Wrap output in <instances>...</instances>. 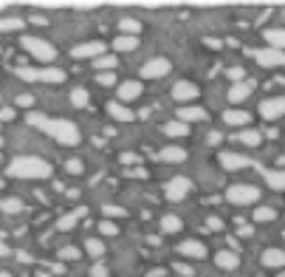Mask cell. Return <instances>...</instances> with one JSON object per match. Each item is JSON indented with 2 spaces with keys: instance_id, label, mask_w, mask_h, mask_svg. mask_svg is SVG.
<instances>
[{
  "instance_id": "6da1fadb",
  "label": "cell",
  "mask_w": 285,
  "mask_h": 277,
  "mask_svg": "<svg viewBox=\"0 0 285 277\" xmlns=\"http://www.w3.org/2000/svg\"><path fill=\"white\" fill-rule=\"evenodd\" d=\"M51 173H54V167L37 156H17L6 167V175H12V178H51Z\"/></svg>"
},
{
  "instance_id": "7a4b0ae2",
  "label": "cell",
  "mask_w": 285,
  "mask_h": 277,
  "mask_svg": "<svg viewBox=\"0 0 285 277\" xmlns=\"http://www.w3.org/2000/svg\"><path fill=\"white\" fill-rule=\"evenodd\" d=\"M43 133H48L51 138H57L59 144H65V147L79 144V130H77V125L68 122V119H46Z\"/></svg>"
},
{
  "instance_id": "3957f363",
  "label": "cell",
  "mask_w": 285,
  "mask_h": 277,
  "mask_svg": "<svg viewBox=\"0 0 285 277\" xmlns=\"http://www.w3.org/2000/svg\"><path fill=\"white\" fill-rule=\"evenodd\" d=\"M262 195V190L260 187H254V184H232L226 190V198H229V204H234V207H246V204H257Z\"/></svg>"
},
{
  "instance_id": "277c9868",
  "label": "cell",
  "mask_w": 285,
  "mask_h": 277,
  "mask_svg": "<svg viewBox=\"0 0 285 277\" xmlns=\"http://www.w3.org/2000/svg\"><path fill=\"white\" fill-rule=\"evenodd\" d=\"M23 48L40 62H54L57 59V48L46 43V40H40V37H23Z\"/></svg>"
},
{
  "instance_id": "5b68a950",
  "label": "cell",
  "mask_w": 285,
  "mask_h": 277,
  "mask_svg": "<svg viewBox=\"0 0 285 277\" xmlns=\"http://www.w3.org/2000/svg\"><path fill=\"white\" fill-rule=\"evenodd\" d=\"M170 68H172V62L167 57H153L141 65V77H147V80H161V77L170 74Z\"/></svg>"
},
{
  "instance_id": "8992f818",
  "label": "cell",
  "mask_w": 285,
  "mask_h": 277,
  "mask_svg": "<svg viewBox=\"0 0 285 277\" xmlns=\"http://www.w3.org/2000/svg\"><path fill=\"white\" fill-rule=\"evenodd\" d=\"M189 190H192V181L186 175H175L172 181H167V193L164 195L170 198V201H183V198L189 195Z\"/></svg>"
},
{
  "instance_id": "52a82bcc",
  "label": "cell",
  "mask_w": 285,
  "mask_h": 277,
  "mask_svg": "<svg viewBox=\"0 0 285 277\" xmlns=\"http://www.w3.org/2000/svg\"><path fill=\"white\" fill-rule=\"evenodd\" d=\"M172 99L181 102V105L195 102V99H198V85L189 82V80H178L175 85H172Z\"/></svg>"
},
{
  "instance_id": "ba28073f",
  "label": "cell",
  "mask_w": 285,
  "mask_h": 277,
  "mask_svg": "<svg viewBox=\"0 0 285 277\" xmlns=\"http://www.w3.org/2000/svg\"><path fill=\"white\" fill-rule=\"evenodd\" d=\"M260 116H262V119H268V122H274V119L285 116V96H271V99H262V102H260Z\"/></svg>"
},
{
  "instance_id": "9c48e42d",
  "label": "cell",
  "mask_w": 285,
  "mask_h": 277,
  "mask_svg": "<svg viewBox=\"0 0 285 277\" xmlns=\"http://www.w3.org/2000/svg\"><path fill=\"white\" fill-rule=\"evenodd\" d=\"M104 54V43L99 40H91V43H79V46L71 51V57L74 59H96Z\"/></svg>"
},
{
  "instance_id": "30bf717a",
  "label": "cell",
  "mask_w": 285,
  "mask_h": 277,
  "mask_svg": "<svg viewBox=\"0 0 285 277\" xmlns=\"http://www.w3.org/2000/svg\"><path fill=\"white\" fill-rule=\"evenodd\" d=\"M141 82L138 80H127V82H119V91H116V102H122V105H127V102H133V99H138L141 96Z\"/></svg>"
},
{
  "instance_id": "8fae6325",
  "label": "cell",
  "mask_w": 285,
  "mask_h": 277,
  "mask_svg": "<svg viewBox=\"0 0 285 277\" xmlns=\"http://www.w3.org/2000/svg\"><path fill=\"white\" fill-rule=\"evenodd\" d=\"M178 252H181L183 257H189V260H204L206 254H209V249H206V243L189 238V241H183L181 246H178Z\"/></svg>"
},
{
  "instance_id": "7c38bea8",
  "label": "cell",
  "mask_w": 285,
  "mask_h": 277,
  "mask_svg": "<svg viewBox=\"0 0 285 277\" xmlns=\"http://www.w3.org/2000/svg\"><path fill=\"white\" fill-rule=\"evenodd\" d=\"M254 59H257V65H262V68H277V65H285V51L265 48V51H257Z\"/></svg>"
},
{
  "instance_id": "4fadbf2b",
  "label": "cell",
  "mask_w": 285,
  "mask_h": 277,
  "mask_svg": "<svg viewBox=\"0 0 285 277\" xmlns=\"http://www.w3.org/2000/svg\"><path fill=\"white\" fill-rule=\"evenodd\" d=\"M251 91H254V82L249 80H243V82H234L232 88H229V102L232 105H240V102H246L251 96Z\"/></svg>"
},
{
  "instance_id": "5bb4252c",
  "label": "cell",
  "mask_w": 285,
  "mask_h": 277,
  "mask_svg": "<svg viewBox=\"0 0 285 277\" xmlns=\"http://www.w3.org/2000/svg\"><path fill=\"white\" fill-rule=\"evenodd\" d=\"M260 263L265 269H285V249H262L260 254Z\"/></svg>"
},
{
  "instance_id": "9a60e30c",
  "label": "cell",
  "mask_w": 285,
  "mask_h": 277,
  "mask_svg": "<svg viewBox=\"0 0 285 277\" xmlns=\"http://www.w3.org/2000/svg\"><path fill=\"white\" fill-rule=\"evenodd\" d=\"M220 164H223V170L234 173V170H243V167H249V159H246V156H240V153L223 150V153H220Z\"/></svg>"
},
{
  "instance_id": "2e32d148",
  "label": "cell",
  "mask_w": 285,
  "mask_h": 277,
  "mask_svg": "<svg viewBox=\"0 0 285 277\" xmlns=\"http://www.w3.org/2000/svg\"><path fill=\"white\" fill-rule=\"evenodd\" d=\"M223 122H226L229 127H237V130H243V127L251 122V113H246V111H237V108H232V111H226V113H223Z\"/></svg>"
},
{
  "instance_id": "e0dca14e",
  "label": "cell",
  "mask_w": 285,
  "mask_h": 277,
  "mask_svg": "<svg viewBox=\"0 0 285 277\" xmlns=\"http://www.w3.org/2000/svg\"><path fill=\"white\" fill-rule=\"evenodd\" d=\"M178 122H206V111L204 108H198V105H183L181 111H178Z\"/></svg>"
},
{
  "instance_id": "ac0fdd59",
  "label": "cell",
  "mask_w": 285,
  "mask_h": 277,
  "mask_svg": "<svg viewBox=\"0 0 285 277\" xmlns=\"http://www.w3.org/2000/svg\"><path fill=\"white\" fill-rule=\"evenodd\" d=\"M234 141H237V144H246V147H260L262 136H260V130L243 127V130H237V133H234Z\"/></svg>"
},
{
  "instance_id": "d6986e66",
  "label": "cell",
  "mask_w": 285,
  "mask_h": 277,
  "mask_svg": "<svg viewBox=\"0 0 285 277\" xmlns=\"http://www.w3.org/2000/svg\"><path fill=\"white\" fill-rule=\"evenodd\" d=\"M262 37H265V43H268L274 51H285V28H265Z\"/></svg>"
},
{
  "instance_id": "ffe728a7",
  "label": "cell",
  "mask_w": 285,
  "mask_h": 277,
  "mask_svg": "<svg viewBox=\"0 0 285 277\" xmlns=\"http://www.w3.org/2000/svg\"><path fill=\"white\" fill-rule=\"evenodd\" d=\"M37 82H51V85H57V82H65V71L62 68H37Z\"/></svg>"
},
{
  "instance_id": "44dd1931",
  "label": "cell",
  "mask_w": 285,
  "mask_h": 277,
  "mask_svg": "<svg viewBox=\"0 0 285 277\" xmlns=\"http://www.w3.org/2000/svg\"><path fill=\"white\" fill-rule=\"evenodd\" d=\"M215 263H217V269H226V272H232V269H237V266H240V254L223 249V252L215 254Z\"/></svg>"
},
{
  "instance_id": "7402d4cb",
  "label": "cell",
  "mask_w": 285,
  "mask_h": 277,
  "mask_svg": "<svg viewBox=\"0 0 285 277\" xmlns=\"http://www.w3.org/2000/svg\"><path fill=\"white\" fill-rule=\"evenodd\" d=\"M107 113L113 116L116 122H133V111L127 108V105H122V102H107Z\"/></svg>"
},
{
  "instance_id": "603a6c76",
  "label": "cell",
  "mask_w": 285,
  "mask_h": 277,
  "mask_svg": "<svg viewBox=\"0 0 285 277\" xmlns=\"http://www.w3.org/2000/svg\"><path fill=\"white\" fill-rule=\"evenodd\" d=\"M260 173L271 190H285V170H262L260 167Z\"/></svg>"
},
{
  "instance_id": "cb8c5ba5",
  "label": "cell",
  "mask_w": 285,
  "mask_h": 277,
  "mask_svg": "<svg viewBox=\"0 0 285 277\" xmlns=\"http://www.w3.org/2000/svg\"><path fill=\"white\" fill-rule=\"evenodd\" d=\"M161 159H164V162H183V159H186V150L178 147V144H170V147L161 150Z\"/></svg>"
},
{
  "instance_id": "d4e9b609",
  "label": "cell",
  "mask_w": 285,
  "mask_h": 277,
  "mask_svg": "<svg viewBox=\"0 0 285 277\" xmlns=\"http://www.w3.org/2000/svg\"><path fill=\"white\" fill-rule=\"evenodd\" d=\"M181 218L178 215H164L161 218V229H164V235H175V232H181Z\"/></svg>"
},
{
  "instance_id": "484cf974",
  "label": "cell",
  "mask_w": 285,
  "mask_h": 277,
  "mask_svg": "<svg viewBox=\"0 0 285 277\" xmlns=\"http://www.w3.org/2000/svg\"><path fill=\"white\" fill-rule=\"evenodd\" d=\"M119 28L125 31V37H138V31H141V23H138V20H133V17H122V20H119Z\"/></svg>"
},
{
  "instance_id": "4316f807",
  "label": "cell",
  "mask_w": 285,
  "mask_h": 277,
  "mask_svg": "<svg viewBox=\"0 0 285 277\" xmlns=\"http://www.w3.org/2000/svg\"><path fill=\"white\" fill-rule=\"evenodd\" d=\"M85 249H88V254H91V257H96V260H99V257L104 254V241H102V238H88V241H85Z\"/></svg>"
},
{
  "instance_id": "83f0119b",
  "label": "cell",
  "mask_w": 285,
  "mask_h": 277,
  "mask_svg": "<svg viewBox=\"0 0 285 277\" xmlns=\"http://www.w3.org/2000/svg\"><path fill=\"white\" fill-rule=\"evenodd\" d=\"M116 51H136L138 48V37H116V43H113Z\"/></svg>"
},
{
  "instance_id": "f1b7e54d",
  "label": "cell",
  "mask_w": 285,
  "mask_h": 277,
  "mask_svg": "<svg viewBox=\"0 0 285 277\" xmlns=\"http://www.w3.org/2000/svg\"><path fill=\"white\" fill-rule=\"evenodd\" d=\"M164 133L167 136H186L189 133V125H183V122H167L164 125Z\"/></svg>"
},
{
  "instance_id": "f546056e",
  "label": "cell",
  "mask_w": 285,
  "mask_h": 277,
  "mask_svg": "<svg viewBox=\"0 0 285 277\" xmlns=\"http://www.w3.org/2000/svg\"><path fill=\"white\" fill-rule=\"evenodd\" d=\"M88 99H91V96H88L85 88H74V91H71V105H74V108H85Z\"/></svg>"
},
{
  "instance_id": "4dcf8cb0",
  "label": "cell",
  "mask_w": 285,
  "mask_h": 277,
  "mask_svg": "<svg viewBox=\"0 0 285 277\" xmlns=\"http://www.w3.org/2000/svg\"><path fill=\"white\" fill-rule=\"evenodd\" d=\"M277 218V212H274L271 207H257L254 209V221L257 223H268V221H274Z\"/></svg>"
},
{
  "instance_id": "1f68e13d",
  "label": "cell",
  "mask_w": 285,
  "mask_h": 277,
  "mask_svg": "<svg viewBox=\"0 0 285 277\" xmlns=\"http://www.w3.org/2000/svg\"><path fill=\"white\" fill-rule=\"evenodd\" d=\"M0 209H3L6 215H14V212H20V209H23V201H20V198H6V201L0 204Z\"/></svg>"
},
{
  "instance_id": "d6a6232c",
  "label": "cell",
  "mask_w": 285,
  "mask_h": 277,
  "mask_svg": "<svg viewBox=\"0 0 285 277\" xmlns=\"http://www.w3.org/2000/svg\"><path fill=\"white\" fill-rule=\"evenodd\" d=\"M23 26L26 23L20 17H6V20H0V31H20Z\"/></svg>"
},
{
  "instance_id": "836d02e7",
  "label": "cell",
  "mask_w": 285,
  "mask_h": 277,
  "mask_svg": "<svg viewBox=\"0 0 285 277\" xmlns=\"http://www.w3.org/2000/svg\"><path fill=\"white\" fill-rule=\"evenodd\" d=\"M93 65H96V68H99V71H110V68H116V57H113V54H102V57H96V59H93Z\"/></svg>"
},
{
  "instance_id": "e575fe53",
  "label": "cell",
  "mask_w": 285,
  "mask_h": 277,
  "mask_svg": "<svg viewBox=\"0 0 285 277\" xmlns=\"http://www.w3.org/2000/svg\"><path fill=\"white\" fill-rule=\"evenodd\" d=\"M82 215H85V209H74L71 215H65V218L59 221V229H71V226H74V223L82 218Z\"/></svg>"
},
{
  "instance_id": "d590c367",
  "label": "cell",
  "mask_w": 285,
  "mask_h": 277,
  "mask_svg": "<svg viewBox=\"0 0 285 277\" xmlns=\"http://www.w3.org/2000/svg\"><path fill=\"white\" fill-rule=\"evenodd\" d=\"M26 119H28V125H31V127L43 130V125H46V119H48V116H46V113H28Z\"/></svg>"
},
{
  "instance_id": "8d00e7d4",
  "label": "cell",
  "mask_w": 285,
  "mask_h": 277,
  "mask_svg": "<svg viewBox=\"0 0 285 277\" xmlns=\"http://www.w3.org/2000/svg\"><path fill=\"white\" fill-rule=\"evenodd\" d=\"M59 257L62 260H77L79 257V249L77 246H65V249H59Z\"/></svg>"
},
{
  "instance_id": "74e56055",
  "label": "cell",
  "mask_w": 285,
  "mask_h": 277,
  "mask_svg": "<svg viewBox=\"0 0 285 277\" xmlns=\"http://www.w3.org/2000/svg\"><path fill=\"white\" fill-rule=\"evenodd\" d=\"M226 77H229L232 82H243V80H246V68H229Z\"/></svg>"
},
{
  "instance_id": "f35d334b",
  "label": "cell",
  "mask_w": 285,
  "mask_h": 277,
  "mask_svg": "<svg viewBox=\"0 0 285 277\" xmlns=\"http://www.w3.org/2000/svg\"><path fill=\"white\" fill-rule=\"evenodd\" d=\"M96 82H99V85H113V82H116V77L110 74V71H102V74L96 77Z\"/></svg>"
},
{
  "instance_id": "ab89813d",
  "label": "cell",
  "mask_w": 285,
  "mask_h": 277,
  "mask_svg": "<svg viewBox=\"0 0 285 277\" xmlns=\"http://www.w3.org/2000/svg\"><path fill=\"white\" fill-rule=\"evenodd\" d=\"M99 232L110 238V235H116V226H113V223H110V221H104V218H102V223H99Z\"/></svg>"
},
{
  "instance_id": "60d3db41",
  "label": "cell",
  "mask_w": 285,
  "mask_h": 277,
  "mask_svg": "<svg viewBox=\"0 0 285 277\" xmlns=\"http://www.w3.org/2000/svg\"><path fill=\"white\" fill-rule=\"evenodd\" d=\"M102 212L107 215V218H122V215H125V209H119V207H104Z\"/></svg>"
},
{
  "instance_id": "b9f144b4",
  "label": "cell",
  "mask_w": 285,
  "mask_h": 277,
  "mask_svg": "<svg viewBox=\"0 0 285 277\" xmlns=\"http://www.w3.org/2000/svg\"><path fill=\"white\" fill-rule=\"evenodd\" d=\"M14 102H17V105H23V108H31V105H34V96H28V93H23V96H17Z\"/></svg>"
},
{
  "instance_id": "7bdbcfd3",
  "label": "cell",
  "mask_w": 285,
  "mask_h": 277,
  "mask_svg": "<svg viewBox=\"0 0 285 277\" xmlns=\"http://www.w3.org/2000/svg\"><path fill=\"white\" fill-rule=\"evenodd\" d=\"M93 277H107V269H104L102 263H99V266H93Z\"/></svg>"
},
{
  "instance_id": "ee69618b",
  "label": "cell",
  "mask_w": 285,
  "mask_h": 277,
  "mask_svg": "<svg viewBox=\"0 0 285 277\" xmlns=\"http://www.w3.org/2000/svg\"><path fill=\"white\" fill-rule=\"evenodd\" d=\"M68 170H71V173H82V164H79V162H71Z\"/></svg>"
},
{
  "instance_id": "f6af8a7d",
  "label": "cell",
  "mask_w": 285,
  "mask_h": 277,
  "mask_svg": "<svg viewBox=\"0 0 285 277\" xmlns=\"http://www.w3.org/2000/svg\"><path fill=\"white\" fill-rule=\"evenodd\" d=\"M220 138H223L220 133H209V144H220Z\"/></svg>"
},
{
  "instance_id": "bcb514c9",
  "label": "cell",
  "mask_w": 285,
  "mask_h": 277,
  "mask_svg": "<svg viewBox=\"0 0 285 277\" xmlns=\"http://www.w3.org/2000/svg\"><path fill=\"white\" fill-rule=\"evenodd\" d=\"M147 277H164V272H161V269H158V272H150Z\"/></svg>"
},
{
  "instance_id": "7dc6e473",
  "label": "cell",
  "mask_w": 285,
  "mask_h": 277,
  "mask_svg": "<svg viewBox=\"0 0 285 277\" xmlns=\"http://www.w3.org/2000/svg\"><path fill=\"white\" fill-rule=\"evenodd\" d=\"M0 9H6V3H0Z\"/></svg>"
},
{
  "instance_id": "c3c4849f",
  "label": "cell",
  "mask_w": 285,
  "mask_h": 277,
  "mask_svg": "<svg viewBox=\"0 0 285 277\" xmlns=\"http://www.w3.org/2000/svg\"><path fill=\"white\" fill-rule=\"evenodd\" d=\"M0 277H9V275H3V272H0Z\"/></svg>"
},
{
  "instance_id": "681fc988",
  "label": "cell",
  "mask_w": 285,
  "mask_h": 277,
  "mask_svg": "<svg viewBox=\"0 0 285 277\" xmlns=\"http://www.w3.org/2000/svg\"><path fill=\"white\" fill-rule=\"evenodd\" d=\"M0 147H3V138H0Z\"/></svg>"
},
{
  "instance_id": "f907efd6",
  "label": "cell",
  "mask_w": 285,
  "mask_h": 277,
  "mask_svg": "<svg viewBox=\"0 0 285 277\" xmlns=\"http://www.w3.org/2000/svg\"><path fill=\"white\" fill-rule=\"evenodd\" d=\"M280 277H285V275H280Z\"/></svg>"
}]
</instances>
